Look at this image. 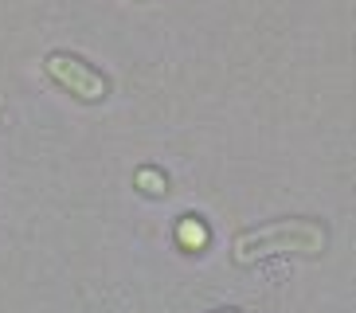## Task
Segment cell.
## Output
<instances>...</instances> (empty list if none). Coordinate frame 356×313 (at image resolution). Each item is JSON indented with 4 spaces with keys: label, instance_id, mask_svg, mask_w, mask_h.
<instances>
[{
    "label": "cell",
    "instance_id": "obj_2",
    "mask_svg": "<svg viewBox=\"0 0 356 313\" xmlns=\"http://www.w3.org/2000/svg\"><path fill=\"white\" fill-rule=\"evenodd\" d=\"M47 71H51L71 94L86 98V102H98V98L106 94V79L98 71H90L83 59H71V55H51V59H47Z\"/></svg>",
    "mask_w": 356,
    "mask_h": 313
},
{
    "label": "cell",
    "instance_id": "obj_4",
    "mask_svg": "<svg viewBox=\"0 0 356 313\" xmlns=\"http://www.w3.org/2000/svg\"><path fill=\"white\" fill-rule=\"evenodd\" d=\"M137 184H145V192H165V180L157 172H137Z\"/></svg>",
    "mask_w": 356,
    "mask_h": 313
},
{
    "label": "cell",
    "instance_id": "obj_1",
    "mask_svg": "<svg viewBox=\"0 0 356 313\" xmlns=\"http://www.w3.org/2000/svg\"><path fill=\"white\" fill-rule=\"evenodd\" d=\"M325 247V227L314 219H278L266 227H251L235 239V262H254L262 255H282V250H302L317 255Z\"/></svg>",
    "mask_w": 356,
    "mask_h": 313
},
{
    "label": "cell",
    "instance_id": "obj_3",
    "mask_svg": "<svg viewBox=\"0 0 356 313\" xmlns=\"http://www.w3.org/2000/svg\"><path fill=\"white\" fill-rule=\"evenodd\" d=\"M180 239L188 243V247H200V243H208V231L200 227V223H184L180 227Z\"/></svg>",
    "mask_w": 356,
    "mask_h": 313
}]
</instances>
